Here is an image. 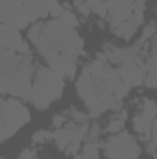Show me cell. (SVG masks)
<instances>
[{"label":"cell","mask_w":157,"mask_h":159,"mask_svg":"<svg viewBox=\"0 0 157 159\" xmlns=\"http://www.w3.org/2000/svg\"><path fill=\"white\" fill-rule=\"evenodd\" d=\"M30 39L56 74L74 78L76 59L83 52V39L74 28H69L61 20L39 22L32 26Z\"/></svg>","instance_id":"cell-1"},{"label":"cell","mask_w":157,"mask_h":159,"mask_svg":"<svg viewBox=\"0 0 157 159\" xmlns=\"http://www.w3.org/2000/svg\"><path fill=\"white\" fill-rule=\"evenodd\" d=\"M117 69L109 67L102 59L87 65L78 80L79 98L91 109V115H100L102 111L113 109L118 106V100L129 93Z\"/></svg>","instance_id":"cell-2"},{"label":"cell","mask_w":157,"mask_h":159,"mask_svg":"<svg viewBox=\"0 0 157 159\" xmlns=\"http://www.w3.org/2000/svg\"><path fill=\"white\" fill-rule=\"evenodd\" d=\"M34 63L30 56H22L0 48V93L15 96H30Z\"/></svg>","instance_id":"cell-3"},{"label":"cell","mask_w":157,"mask_h":159,"mask_svg":"<svg viewBox=\"0 0 157 159\" xmlns=\"http://www.w3.org/2000/svg\"><path fill=\"white\" fill-rule=\"evenodd\" d=\"M63 87H65V83L59 74H56L52 69L41 67L35 74V81L32 83L30 98L37 109H46L52 102L61 98Z\"/></svg>","instance_id":"cell-4"},{"label":"cell","mask_w":157,"mask_h":159,"mask_svg":"<svg viewBox=\"0 0 157 159\" xmlns=\"http://www.w3.org/2000/svg\"><path fill=\"white\" fill-rule=\"evenodd\" d=\"M104 152L109 159H139V154H141L139 144L128 131L113 133L105 141Z\"/></svg>","instance_id":"cell-5"},{"label":"cell","mask_w":157,"mask_h":159,"mask_svg":"<svg viewBox=\"0 0 157 159\" xmlns=\"http://www.w3.org/2000/svg\"><path fill=\"white\" fill-rule=\"evenodd\" d=\"M0 113H2L4 126H6V131L9 137H13L30 120V111L19 100H13V98L0 100Z\"/></svg>","instance_id":"cell-6"},{"label":"cell","mask_w":157,"mask_h":159,"mask_svg":"<svg viewBox=\"0 0 157 159\" xmlns=\"http://www.w3.org/2000/svg\"><path fill=\"white\" fill-rule=\"evenodd\" d=\"M87 128L89 124L85 122H72L70 126L67 128H57L52 135V139L56 141V144L61 148V150H67L70 144H81V139L87 135Z\"/></svg>","instance_id":"cell-7"},{"label":"cell","mask_w":157,"mask_h":159,"mask_svg":"<svg viewBox=\"0 0 157 159\" xmlns=\"http://www.w3.org/2000/svg\"><path fill=\"white\" fill-rule=\"evenodd\" d=\"M122 81L129 87H135V85H141L142 78H144V63L141 59V56H135L124 63H120V67L117 69Z\"/></svg>","instance_id":"cell-8"},{"label":"cell","mask_w":157,"mask_h":159,"mask_svg":"<svg viewBox=\"0 0 157 159\" xmlns=\"http://www.w3.org/2000/svg\"><path fill=\"white\" fill-rule=\"evenodd\" d=\"M0 48L11 50V52L22 54V56H30L28 44L20 37L19 30H15L11 26H6V24H0Z\"/></svg>","instance_id":"cell-9"},{"label":"cell","mask_w":157,"mask_h":159,"mask_svg":"<svg viewBox=\"0 0 157 159\" xmlns=\"http://www.w3.org/2000/svg\"><path fill=\"white\" fill-rule=\"evenodd\" d=\"M54 2L56 0H24L22 7H24V15L28 22L39 20V19H44L46 15H50V7Z\"/></svg>","instance_id":"cell-10"},{"label":"cell","mask_w":157,"mask_h":159,"mask_svg":"<svg viewBox=\"0 0 157 159\" xmlns=\"http://www.w3.org/2000/svg\"><path fill=\"white\" fill-rule=\"evenodd\" d=\"M152 124H154V120L148 119L146 115H137L135 119H133V126H135V129L139 131V133H142V135H148V131H150V128H152Z\"/></svg>","instance_id":"cell-11"},{"label":"cell","mask_w":157,"mask_h":159,"mask_svg":"<svg viewBox=\"0 0 157 159\" xmlns=\"http://www.w3.org/2000/svg\"><path fill=\"white\" fill-rule=\"evenodd\" d=\"M83 2L89 6L91 11L98 13L100 17H105L107 15V2L105 0H83Z\"/></svg>","instance_id":"cell-12"},{"label":"cell","mask_w":157,"mask_h":159,"mask_svg":"<svg viewBox=\"0 0 157 159\" xmlns=\"http://www.w3.org/2000/svg\"><path fill=\"white\" fill-rule=\"evenodd\" d=\"M59 20H61L63 24H67L69 28H76V26L79 24V22H78V19H76V15H74L72 11H65V9H63V13H61Z\"/></svg>","instance_id":"cell-13"},{"label":"cell","mask_w":157,"mask_h":159,"mask_svg":"<svg viewBox=\"0 0 157 159\" xmlns=\"http://www.w3.org/2000/svg\"><path fill=\"white\" fill-rule=\"evenodd\" d=\"M141 109H142V115H146L148 119L155 120V104H154V100H150V98H146V100L142 102V106H141Z\"/></svg>","instance_id":"cell-14"},{"label":"cell","mask_w":157,"mask_h":159,"mask_svg":"<svg viewBox=\"0 0 157 159\" xmlns=\"http://www.w3.org/2000/svg\"><path fill=\"white\" fill-rule=\"evenodd\" d=\"M122 128H124V119L118 117V119H115V120L109 122L107 131H109V133H118V131H122Z\"/></svg>","instance_id":"cell-15"},{"label":"cell","mask_w":157,"mask_h":159,"mask_svg":"<svg viewBox=\"0 0 157 159\" xmlns=\"http://www.w3.org/2000/svg\"><path fill=\"white\" fill-rule=\"evenodd\" d=\"M48 139H52V133H50V131H37V133L34 135V141H35V143H44V141H48Z\"/></svg>","instance_id":"cell-16"},{"label":"cell","mask_w":157,"mask_h":159,"mask_svg":"<svg viewBox=\"0 0 157 159\" xmlns=\"http://www.w3.org/2000/svg\"><path fill=\"white\" fill-rule=\"evenodd\" d=\"M61 13H63V7H61L57 2H54L52 7H50V15H52V17H61Z\"/></svg>","instance_id":"cell-17"},{"label":"cell","mask_w":157,"mask_h":159,"mask_svg":"<svg viewBox=\"0 0 157 159\" xmlns=\"http://www.w3.org/2000/svg\"><path fill=\"white\" fill-rule=\"evenodd\" d=\"M6 139H9L7 131H6V126H4V119H2V113H0V143H4Z\"/></svg>","instance_id":"cell-18"},{"label":"cell","mask_w":157,"mask_h":159,"mask_svg":"<svg viewBox=\"0 0 157 159\" xmlns=\"http://www.w3.org/2000/svg\"><path fill=\"white\" fill-rule=\"evenodd\" d=\"M76 6H78V9L81 11V13H83V15H89V13H91L89 6H87V4H85L83 0H78V2H76Z\"/></svg>","instance_id":"cell-19"},{"label":"cell","mask_w":157,"mask_h":159,"mask_svg":"<svg viewBox=\"0 0 157 159\" xmlns=\"http://www.w3.org/2000/svg\"><path fill=\"white\" fill-rule=\"evenodd\" d=\"M52 124H54L56 128H61V126L65 124V117H63V115H57V117H54V120H52Z\"/></svg>","instance_id":"cell-20"},{"label":"cell","mask_w":157,"mask_h":159,"mask_svg":"<svg viewBox=\"0 0 157 159\" xmlns=\"http://www.w3.org/2000/svg\"><path fill=\"white\" fill-rule=\"evenodd\" d=\"M19 159H35V156H34L32 150H24V152L19 156Z\"/></svg>","instance_id":"cell-21"},{"label":"cell","mask_w":157,"mask_h":159,"mask_svg":"<svg viewBox=\"0 0 157 159\" xmlns=\"http://www.w3.org/2000/svg\"><path fill=\"white\" fill-rule=\"evenodd\" d=\"M74 159H98V157H89V156H85V154H79V156H76Z\"/></svg>","instance_id":"cell-22"},{"label":"cell","mask_w":157,"mask_h":159,"mask_svg":"<svg viewBox=\"0 0 157 159\" xmlns=\"http://www.w3.org/2000/svg\"><path fill=\"white\" fill-rule=\"evenodd\" d=\"M0 159H2V157H0Z\"/></svg>","instance_id":"cell-23"}]
</instances>
